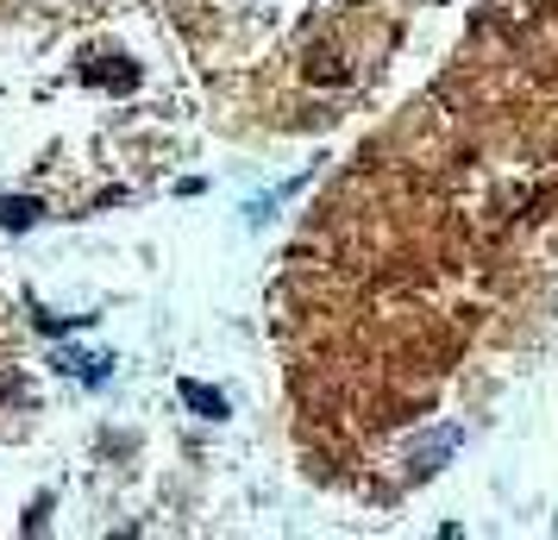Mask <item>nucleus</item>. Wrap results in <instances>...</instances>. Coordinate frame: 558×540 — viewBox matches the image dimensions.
<instances>
[{
    "mask_svg": "<svg viewBox=\"0 0 558 540\" xmlns=\"http://www.w3.org/2000/svg\"><path fill=\"white\" fill-rule=\"evenodd\" d=\"M182 402H189V409H202L207 421H220V415H226V396H220V390H207V384H182Z\"/></svg>",
    "mask_w": 558,
    "mask_h": 540,
    "instance_id": "f257e3e1",
    "label": "nucleus"
},
{
    "mask_svg": "<svg viewBox=\"0 0 558 540\" xmlns=\"http://www.w3.org/2000/svg\"><path fill=\"white\" fill-rule=\"evenodd\" d=\"M31 220H38V202H26V195H0V227L20 233V227H31Z\"/></svg>",
    "mask_w": 558,
    "mask_h": 540,
    "instance_id": "f03ea898",
    "label": "nucleus"
}]
</instances>
